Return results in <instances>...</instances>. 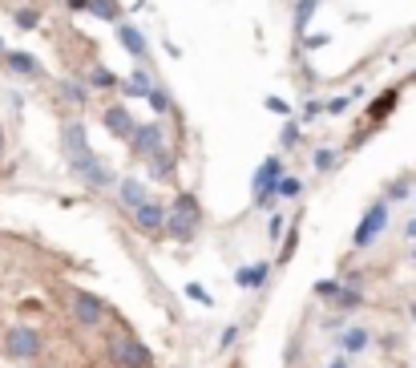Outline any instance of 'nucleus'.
I'll use <instances>...</instances> for the list:
<instances>
[{"label": "nucleus", "mask_w": 416, "mask_h": 368, "mask_svg": "<svg viewBox=\"0 0 416 368\" xmlns=\"http://www.w3.org/2000/svg\"><path fill=\"white\" fill-rule=\"evenodd\" d=\"M198 227H202V207H198V198L194 194H178L174 203H170V211H166V235L170 239H194L198 235Z\"/></svg>", "instance_id": "1"}, {"label": "nucleus", "mask_w": 416, "mask_h": 368, "mask_svg": "<svg viewBox=\"0 0 416 368\" xmlns=\"http://www.w3.org/2000/svg\"><path fill=\"white\" fill-rule=\"evenodd\" d=\"M61 150H65V162H69V170H73L77 178H85V174H90V166L97 162V154H93L90 142H85V125H81V122H69V125H65Z\"/></svg>", "instance_id": "2"}, {"label": "nucleus", "mask_w": 416, "mask_h": 368, "mask_svg": "<svg viewBox=\"0 0 416 368\" xmlns=\"http://www.w3.org/2000/svg\"><path fill=\"white\" fill-rule=\"evenodd\" d=\"M283 174H287V166H283V158H279V154L263 158V166L255 170V207H259V211H275L279 178H283Z\"/></svg>", "instance_id": "3"}, {"label": "nucleus", "mask_w": 416, "mask_h": 368, "mask_svg": "<svg viewBox=\"0 0 416 368\" xmlns=\"http://www.w3.org/2000/svg\"><path fill=\"white\" fill-rule=\"evenodd\" d=\"M4 352H8V360H21V365L37 360V356H41V336H37V328L12 324V328L4 332Z\"/></svg>", "instance_id": "4"}, {"label": "nucleus", "mask_w": 416, "mask_h": 368, "mask_svg": "<svg viewBox=\"0 0 416 368\" xmlns=\"http://www.w3.org/2000/svg\"><path fill=\"white\" fill-rule=\"evenodd\" d=\"M110 360L118 368H149V352L134 336H114L110 340Z\"/></svg>", "instance_id": "5"}, {"label": "nucleus", "mask_w": 416, "mask_h": 368, "mask_svg": "<svg viewBox=\"0 0 416 368\" xmlns=\"http://www.w3.org/2000/svg\"><path fill=\"white\" fill-rule=\"evenodd\" d=\"M384 223H388V198H380V203H372V207L364 211L356 235H352V243H356V247H372V243H376V235L384 231Z\"/></svg>", "instance_id": "6"}, {"label": "nucleus", "mask_w": 416, "mask_h": 368, "mask_svg": "<svg viewBox=\"0 0 416 368\" xmlns=\"http://www.w3.org/2000/svg\"><path fill=\"white\" fill-rule=\"evenodd\" d=\"M166 211H170V207H166L162 198H146V203L134 211V227H138L142 235H162V231H166Z\"/></svg>", "instance_id": "7"}, {"label": "nucleus", "mask_w": 416, "mask_h": 368, "mask_svg": "<svg viewBox=\"0 0 416 368\" xmlns=\"http://www.w3.org/2000/svg\"><path fill=\"white\" fill-rule=\"evenodd\" d=\"M69 311H73V320L81 324V328H101V320H105V304L90 296V292H77L73 300H69Z\"/></svg>", "instance_id": "8"}, {"label": "nucleus", "mask_w": 416, "mask_h": 368, "mask_svg": "<svg viewBox=\"0 0 416 368\" xmlns=\"http://www.w3.org/2000/svg\"><path fill=\"white\" fill-rule=\"evenodd\" d=\"M162 138H166L162 122L138 125V130H134V138H129V154H134V158H154V154L162 150Z\"/></svg>", "instance_id": "9"}, {"label": "nucleus", "mask_w": 416, "mask_h": 368, "mask_svg": "<svg viewBox=\"0 0 416 368\" xmlns=\"http://www.w3.org/2000/svg\"><path fill=\"white\" fill-rule=\"evenodd\" d=\"M101 125H105L114 138H125V142H129V138H134V130H138L134 114H129L121 101H114V105H105V110H101Z\"/></svg>", "instance_id": "10"}, {"label": "nucleus", "mask_w": 416, "mask_h": 368, "mask_svg": "<svg viewBox=\"0 0 416 368\" xmlns=\"http://www.w3.org/2000/svg\"><path fill=\"white\" fill-rule=\"evenodd\" d=\"M114 32H118L121 49H125V53H129V57H134L138 65L149 61V45H146V32H142V29H134V25H125V21H121Z\"/></svg>", "instance_id": "11"}, {"label": "nucleus", "mask_w": 416, "mask_h": 368, "mask_svg": "<svg viewBox=\"0 0 416 368\" xmlns=\"http://www.w3.org/2000/svg\"><path fill=\"white\" fill-rule=\"evenodd\" d=\"M372 348V332L364 328V324H344V332H340V352L344 356H364Z\"/></svg>", "instance_id": "12"}, {"label": "nucleus", "mask_w": 416, "mask_h": 368, "mask_svg": "<svg viewBox=\"0 0 416 368\" xmlns=\"http://www.w3.org/2000/svg\"><path fill=\"white\" fill-rule=\"evenodd\" d=\"M121 93L134 97V101H146L149 93H154V77H149L146 65H138V69H129V73L121 77Z\"/></svg>", "instance_id": "13"}, {"label": "nucleus", "mask_w": 416, "mask_h": 368, "mask_svg": "<svg viewBox=\"0 0 416 368\" xmlns=\"http://www.w3.org/2000/svg\"><path fill=\"white\" fill-rule=\"evenodd\" d=\"M0 65H4L8 73H17V77H41V61H37L32 53H25V49H8V53L0 57Z\"/></svg>", "instance_id": "14"}, {"label": "nucleus", "mask_w": 416, "mask_h": 368, "mask_svg": "<svg viewBox=\"0 0 416 368\" xmlns=\"http://www.w3.org/2000/svg\"><path fill=\"white\" fill-rule=\"evenodd\" d=\"M146 198H149V194H146V183H142V178H134V174L118 178V203L125 207V211H138Z\"/></svg>", "instance_id": "15"}, {"label": "nucleus", "mask_w": 416, "mask_h": 368, "mask_svg": "<svg viewBox=\"0 0 416 368\" xmlns=\"http://www.w3.org/2000/svg\"><path fill=\"white\" fill-rule=\"evenodd\" d=\"M57 93L65 97V101H73V105H90V81H77V77H65V81H57Z\"/></svg>", "instance_id": "16"}, {"label": "nucleus", "mask_w": 416, "mask_h": 368, "mask_svg": "<svg viewBox=\"0 0 416 368\" xmlns=\"http://www.w3.org/2000/svg\"><path fill=\"white\" fill-rule=\"evenodd\" d=\"M90 90H101V93H114V90H121V77L114 73V69H105V65H93L90 69Z\"/></svg>", "instance_id": "17"}, {"label": "nucleus", "mask_w": 416, "mask_h": 368, "mask_svg": "<svg viewBox=\"0 0 416 368\" xmlns=\"http://www.w3.org/2000/svg\"><path fill=\"white\" fill-rule=\"evenodd\" d=\"M85 186H93V190H105V186H118V174H114V166L110 162H93L90 174H85Z\"/></svg>", "instance_id": "18"}, {"label": "nucleus", "mask_w": 416, "mask_h": 368, "mask_svg": "<svg viewBox=\"0 0 416 368\" xmlns=\"http://www.w3.org/2000/svg\"><path fill=\"white\" fill-rule=\"evenodd\" d=\"M90 12L97 17V21L114 25V29L121 25V4H118V0H93V4H90Z\"/></svg>", "instance_id": "19"}, {"label": "nucleus", "mask_w": 416, "mask_h": 368, "mask_svg": "<svg viewBox=\"0 0 416 368\" xmlns=\"http://www.w3.org/2000/svg\"><path fill=\"white\" fill-rule=\"evenodd\" d=\"M396 97H400L396 90H384L380 97H376V101H372V105H368V118H372V122H384L388 114L396 110Z\"/></svg>", "instance_id": "20"}, {"label": "nucleus", "mask_w": 416, "mask_h": 368, "mask_svg": "<svg viewBox=\"0 0 416 368\" xmlns=\"http://www.w3.org/2000/svg\"><path fill=\"white\" fill-rule=\"evenodd\" d=\"M315 8H320V0H295V37L307 32L311 17H315Z\"/></svg>", "instance_id": "21"}, {"label": "nucleus", "mask_w": 416, "mask_h": 368, "mask_svg": "<svg viewBox=\"0 0 416 368\" xmlns=\"http://www.w3.org/2000/svg\"><path fill=\"white\" fill-rule=\"evenodd\" d=\"M146 162H149V174H154V178H170V174H174V154L158 150L154 158H146Z\"/></svg>", "instance_id": "22"}, {"label": "nucleus", "mask_w": 416, "mask_h": 368, "mask_svg": "<svg viewBox=\"0 0 416 368\" xmlns=\"http://www.w3.org/2000/svg\"><path fill=\"white\" fill-rule=\"evenodd\" d=\"M364 304V292H360L356 283H344L340 287V296H335V307H344V311H352V307Z\"/></svg>", "instance_id": "23"}, {"label": "nucleus", "mask_w": 416, "mask_h": 368, "mask_svg": "<svg viewBox=\"0 0 416 368\" xmlns=\"http://www.w3.org/2000/svg\"><path fill=\"white\" fill-rule=\"evenodd\" d=\"M12 21H17V29H37L41 25V8H29V4H21V8H12Z\"/></svg>", "instance_id": "24"}, {"label": "nucleus", "mask_w": 416, "mask_h": 368, "mask_svg": "<svg viewBox=\"0 0 416 368\" xmlns=\"http://www.w3.org/2000/svg\"><path fill=\"white\" fill-rule=\"evenodd\" d=\"M335 162H340V150H331V146H320V150H315V158H311V166H315L320 174L335 170Z\"/></svg>", "instance_id": "25"}, {"label": "nucleus", "mask_w": 416, "mask_h": 368, "mask_svg": "<svg viewBox=\"0 0 416 368\" xmlns=\"http://www.w3.org/2000/svg\"><path fill=\"white\" fill-rule=\"evenodd\" d=\"M299 142H303V130H299V122H287V125H283V134H279V146H283V150H295Z\"/></svg>", "instance_id": "26"}, {"label": "nucleus", "mask_w": 416, "mask_h": 368, "mask_svg": "<svg viewBox=\"0 0 416 368\" xmlns=\"http://www.w3.org/2000/svg\"><path fill=\"white\" fill-rule=\"evenodd\" d=\"M299 194H303V178L283 174V178H279V198H299Z\"/></svg>", "instance_id": "27"}, {"label": "nucleus", "mask_w": 416, "mask_h": 368, "mask_svg": "<svg viewBox=\"0 0 416 368\" xmlns=\"http://www.w3.org/2000/svg\"><path fill=\"white\" fill-rule=\"evenodd\" d=\"M340 287H344L340 279H320V283H315V296H320V300H327V304H335V296H340Z\"/></svg>", "instance_id": "28"}, {"label": "nucleus", "mask_w": 416, "mask_h": 368, "mask_svg": "<svg viewBox=\"0 0 416 368\" xmlns=\"http://www.w3.org/2000/svg\"><path fill=\"white\" fill-rule=\"evenodd\" d=\"M267 276H271V263H267V259L251 263V292H255V287H263V283H267Z\"/></svg>", "instance_id": "29"}, {"label": "nucleus", "mask_w": 416, "mask_h": 368, "mask_svg": "<svg viewBox=\"0 0 416 368\" xmlns=\"http://www.w3.org/2000/svg\"><path fill=\"white\" fill-rule=\"evenodd\" d=\"M186 296H190L194 304H202V307H210V304H214V296H210V292L202 287V283H186Z\"/></svg>", "instance_id": "30"}, {"label": "nucleus", "mask_w": 416, "mask_h": 368, "mask_svg": "<svg viewBox=\"0 0 416 368\" xmlns=\"http://www.w3.org/2000/svg\"><path fill=\"white\" fill-rule=\"evenodd\" d=\"M146 101L154 105V114H166V110H170V93H166V90H158V85H154V93H149Z\"/></svg>", "instance_id": "31"}, {"label": "nucleus", "mask_w": 416, "mask_h": 368, "mask_svg": "<svg viewBox=\"0 0 416 368\" xmlns=\"http://www.w3.org/2000/svg\"><path fill=\"white\" fill-rule=\"evenodd\" d=\"M352 101H356L352 93H348V97H331V101H327V105H324V110H327V118H340V114H344V110H348Z\"/></svg>", "instance_id": "32"}, {"label": "nucleus", "mask_w": 416, "mask_h": 368, "mask_svg": "<svg viewBox=\"0 0 416 368\" xmlns=\"http://www.w3.org/2000/svg\"><path fill=\"white\" fill-rule=\"evenodd\" d=\"M408 194H413V186H408V178H396V183L388 186V198H392V203H400V198H408Z\"/></svg>", "instance_id": "33"}, {"label": "nucleus", "mask_w": 416, "mask_h": 368, "mask_svg": "<svg viewBox=\"0 0 416 368\" xmlns=\"http://www.w3.org/2000/svg\"><path fill=\"white\" fill-rule=\"evenodd\" d=\"M267 110L271 114H279V118H291V114H295L291 101H283V97H267Z\"/></svg>", "instance_id": "34"}, {"label": "nucleus", "mask_w": 416, "mask_h": 368, "mask_svg": "<svg viewBox=\"0 0 416 368\" xmlns=\"http://www.w3.org/2000/svg\"><path fill=\"white\" fill-rule=\"evenodd\" d=\"M283 231H287V218H283V215H271L267 235H271V239H283Z\"/></svg>", "instance_id": "35"}, {"label": "nucleus", "mask_w": 416, "mask_h": 368, "mask_svg": "<svg viewBox=\"0 0 416 368\" xmlns=\"http://www.w3.org/2000/svg\"><path fill=\"white\" fill-rule=\"evenodd\" d=\"M327 32H303V49H324Z\"/></svg>", "instance_id": "36"}, {"label": "nucleus", "mask_w": 416, "mask_h": 368, "mask_svg": "<svg viewBox=\"0 0 416 368\" xmlns=\"http://www.w3.org/2000/svg\"><path fill=\"white\" fill-rule=\"evenodd\" d=\"M235 340H238V324H231V328H222V336H218V348L227 352V348H231Z\"/></svg>", "instance_id": "37"}, {"label": "nucleus", "mask_w": 416, "mask_h": 368, "mask_svg": "<svg viewBox=\"0 0 416 368\" xmlns=\"http://www.w3.org/2000/svg\"><path fill=\"white\" fill-rule=\"evenodd\" d=\"M320 114H324L320 101H303V118H320Z\"/></svg>", "instance_id": "38"}, {"label": "nucleus", "mask_w": 416, "mask_h": 368, "mask_svg": "<svg viewBox=\"0 0 416 368\" xmlns=\"http://www.w3.org/2000/svg\"><path fill=\"white\" fill-rule=\"evenodd\" d=\"M90 4H93V0H65L69 12H90Z\"/></svg>", "instance_id": "39"}, {"label": "nucleus", "mask_w": 416, "mask_h": 368, "mask_svg": "<svg viewBox=\"0 0 416 368\" xmlns=\"http://www.w3.org/2000/svg\"><path fill=\"white\" fill-rule=\"evenodd\" d=\"M327 368H352V356H344V352H340V356H331V360H327Z\"/></svg>", "instance_id": "40"}, {"label": "nucleus", "mask_w": 416, "mask_h": 368, "mask_svg": "<svg viewBox=\"0 0 416 368\" xmlns=\"http://www.w3.org/2000/svg\"><path fill=\"white\" fill-rule=\"evenodd\" d=\"M235 283H238V287H251V267H238V272H235Z\"/></svg>", "instance_id": "41"}, {"label": "nucleus", "mask_w": 416, "mask_h": 368, "mask_svg": "<svg viewBox=\"0 0 416 368\" xmlns=\"http://www.w3.org/2000/svg\"><path fill=\"white\" fill-rule=\"evenodd\" d=\"M404 239H413V243H416V218H408V223H404Z\"/></svg>", "instance_id": "42"}, {"label": "nucleus", "mask_w": 416, "mask_h": 368, "mask_svg": "<svg viewBox=\"0 0 416 368\" xmlns=\"http://www.w3.org/2000/svg\"><path fill=\"white\" fill-rule=\"evenodd\" d=\"M0 158H4V130H0Z\"/></svg>", "instance_id": "43"}, {"label": "nucleus", "mask_w": 416, "mask_h": 368, "mask_svg": "<svg viewBox=\"0 0 416 368\" xmlns=\"http://www.w3.org/2000/svg\"><path fill=\"white\" fill-rule=\"evenodd\" d=\"M4 53H8V49H4V37H0V57H4Z\"/></svg>", "instance_id": "44"}, {"label": "nucleus", "mask_w": 416, "mask_h": 368, "mask_svg": "<svg viewBox=\"0 0 416 368\" xmlns=\"http://www.w3.org/2000/svg\"><path fill=\"white\" fill-rule=\"evenodd\" d=\"M413 263H416V251H413Z\"/></svg>", "instance_id": "45"}]
</instances>
